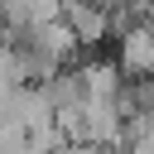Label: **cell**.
Wrapping results in <instances>:
<instances>
[{"instance_id":"6da1fadb","label":"cell","mask_w":154,"mask_h":154,"mask_svg":"<svg viewBox=\"0 0 154 154\" xmlns=\"http://www.w3.org/2000/svg\"><path fill=\"white\" fill-rule=\"evenodd\" d=\"M58 154H101V149H96V144H63Z\"/></svg>"}]
</instances>
